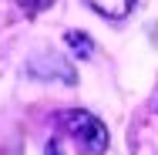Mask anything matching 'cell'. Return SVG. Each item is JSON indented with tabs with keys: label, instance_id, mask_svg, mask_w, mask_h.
<instances>
[{
	"label": "cell",
	"instance_id": "1",
	"mask_svg": "<svg viewBox=\"0 0 158 155\" xmlns=\"http://www.w3.org/2000/svg\"><path fill=\"white\" fill-rule=\"evenodd\" d=\"M61 128L71 138H77L88 152H94V155H101L108 149V128H104V122L94 118L91 111H81V108L61 111Z\"/></svg>",
	"mask_w": 158,
	"mask_h": 155
},
{
	"label": "cell",
	"instance_id": "2",
	"mask_svg": "<svg viewBox=\"0 0 158 155\" xmlns=\"http://www.w3.org/2000/svg\"><path fill=\"white\" fill-rule=\"evenodd\" d=\"M91 10H98L101 17H108V20H121L131 14V7H135V0H84Z\"/></svg>",
	"mask_w": 158,
	"mask_h": 155
},
{
	"label": "cell",
	"instance_id": "3",
	"mask_svg": "<svg viewBox=\"0 0 158 155\" xmlns=\"http://www.w3.org/2000/svg\"><path fill=\"white\" fill-rule=\"evenodd\" d=\"M67 44L77 51V58H88V54L94 51V44L88 41V34H81V31H71V34H67Z\"/></svg>",
	"mask_w": 158,
	"mask_h": 155
},
{
	"label": "cell",
	"instance_id": "4",
	"mask_svg": "<svg viewBox=\"0 0 158 155\" xmlns=\"http://www.w3.org/2000/svg\"><path fill=\"white\" fill-rule=\"evenodd\" d=\"M17 3H20V7L27 10V14H40V10H47V7L54 3V0H17Z\"/></svg>",
	"mask_w": 158,
	"mask_h": 155
},
{
	"label": "cell",
	"instance_id": "5",
	"mask_svg": "<svg viewBox=\"0 0 158 155\" xmlns=\"http://www.w3.org/2000/svg\"><path fill=\"white\" fill-rule=\"evenodd\" d=\"M44 155H61V145H57V142H47V149H44Z\"/></svg>",
	"mask_w": 158,
	"mask_h": 155
}]
</instances>
